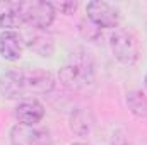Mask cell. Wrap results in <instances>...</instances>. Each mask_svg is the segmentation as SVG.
<instances>
[{"mask_svg":"<svg viewBox=\"0 0 147 145\" xmlns=\"http://www.w3.org/2000/svg\"><path fill=\"white\" fill-rule=\"evenodd\" d=\"M55 87L51 73L39 68L10 70L0 75V94L7 99H26L34 94H48Z\"/></svg>","mask_w":147,"mask_h":145,"instance_id":"obj_1","label":"cell"},{"mask_svg":"<svg viewBox=\"0 0 147 145\" xmlns=\"http://www.w3.org/2000/svg\"><path fill=\"white\" fill-rule=\"evenodd\" d=\"M21 14L22 21L29 24L33 29H46L51 26L55 19V9L51 2L45 0H31V2H21Z\"/></svg>","mask_w":147,"mask_h":145,"instance_id":"obj_2","label":"cell"},{"mask_svg":"<svg viewBox=\"0 0 147 145\" xmlns=\"http://www.w3.org/2000/svg\"><path fill=\"white\" fill-rule=\"evenodd\" d=\"M60 82L72 89V91H79L86 85H89L92 82V63L89 58H77L75 62L65 65L60 73H58Z\"/></svg>","mask_w":147,"mask_h":145,"instance_id":"obj_3","label":"cell"},{"mask_svg":"<svg viewBox=\"0 0 147 145\" xmlns=\"http://www.w3.org/2000/svg\"><path fill=\"white\" fill-rule=\"evenodd\" d=\"M111 51L115 58L123 65H134L139 58V43L128 29H115L110 38Z\"/></svg>","mask_w":147,"mask_h":145,"instance_id":"obj_4","label":"cell"},{"mask_svg":"<svg viewBox=\"0 0 147 145\" xmlns=\"http://www.w3.org/2000/svg\"><path fill=\"white\" fill-rule=\"evenodd\" d=\"M86 12H87V19L89 22H92L96 28H105V29H115L120 22V14L118 10L103 0H92L86 5Z\"/></svg>","mask_w":147,"mask_h":145,"instance_id":"obj_5","label":"cell"},{"mask_svg":"<svg viewBox=\"0 0 147 145\" xmlns=\"http://www.w3.org/2000/svg\"><path fill=\"white\" fill-rule=\"evenodd\" d=\"M12 145H51L50 132L38 125H16L10 130Z\"/></svg>","mask_w":147,"mask_h":145,"instance_id":"obj_6","label":"cell"},{"mask_svg":"<svg viewBox=\"0 0 147 145\" xmlns=\"http://www.w3.org/2000/svg\"><path fill=\"white\" fill-rule=\"evenodd\" d=\"M14 116L21 125H38L45 116V108L38 99L26 97L16 106Z\"/></svg>","mask_w":147,"mask_h":145,"instance_id":"obj_7","label":"cell"},{"mask_svg":"<svg viewBox=\"0 0 147 145\" xmlns=\"http://www.w3.org/2000/svg\"><path fill=\"white\" fill-rule=\"evenodd\" d=\"M24 41L16 31H2L0 33V56L9 62H16L22 56Z\"/></svg>","mask_w":147,"mask_h":145,"instance_id":"obj_8","label":"cell"},{"mask_svg":"<svg viewBox=\"0 0 147 145\" xmlns=\"http://www.w3.org/2000/svg\"><path fill=\"white\" fill-rule=\"evenodd\" d=\"M22 24L24 21L21 14V2L0 0V28H3V31H14Z\"/></svg>","mask_w":147,"mask_h":145,"instance_id":"obj_9","label":"cell"},{"mask_svg":"<svg viewBox=\"0 0 147 145\" xmlns=\"http://www.w3.org/2000/svg\"><path fill=\"white\" fill-rule=\"evenodd\" d=\"M26 39H28L26 44H28L34 53H38V55H41V56H50V55L53 53V41H51V38L41 34L38 29L33 31V34L28 33V34H26Z\"/></svg>","mask_w":147,"mask_h":145,"instance_id":"obj_10","label":"cell"},{"mask_svg":"<svg viewBox=\"0 0 147 145\" xmlns=\"http://www.w3.org/2000/svg\"><path fill=\"white\" fill-rule=\"evenodd\" d=\"M91 126H92V119L89 116V111L86 109H77L74 111L72 116H70V128H72L74 133L77 135H87L91 132Z\"/></svg>","mask_w":147,"mask_h":145,"instance_id":"obj_11","label":"cell"},{"mask_svg":"<svg viewBox=\"0 0 147 145\" xmlns=\"http://www.w3.org/2000/svg\"><path fill=\"white\" fill-rule=\"evenodd\" d=\"M127 106L137 118H147V97L142 91H130L127 94Z\"/></svg>","mask_w":147,"mask_h":145,"instance_id":"obj_12","label":"cell"},{"mask_svg":"<svg viewBox=\"0 0 147 145\" xmlns=\"http://www.w3.org/2000/svg\"><path fill=\"white\" fill-rule=\"evenodd\" d=\"M51 5H53L55 12L60 10L62 14H67V15L74 14L75 9H77V2H57V3H51Z\"/></svg>","mask_w":147,"mask_h":145,"instance_id":"obj_13","label":"cell"},{"mask_svg":"<svg viewBox=\"0 0 147 145\" xmlns=\"http://www.w3.org/2000/svg\"><path fill=\"white\" fill-rule=\"evenodd\" d=\"M72 145H87V144H80V142H77V144H72Z\"/></svg>","mask_w":147,"mask_h":145,"instance_id":"obj_14","label":"cell"},{"mask_svg":"<svg viewBox=\"0 0 147 145\" xmlns=\"http://www.w3.org/2000/svg\"><path fill=\"white\" fill-rule=\"evenodd\" d=\"M144 82H146V87H147V73H146V79H144Z\"/></svg>","mask_w":147,"mask_h":145,"instance_id":"obj_15","label":"cell"}]
</instances>
